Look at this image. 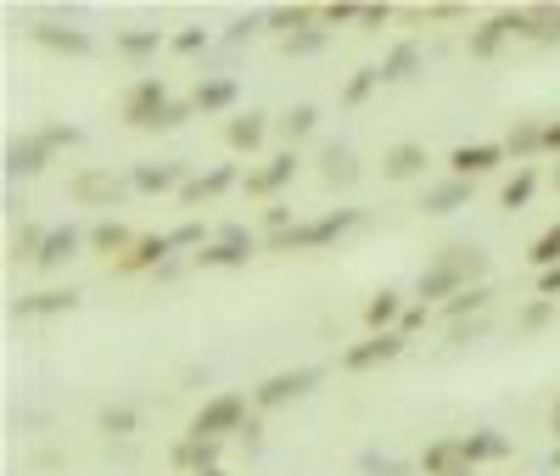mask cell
<instances>
[{
	"mask_svg": "<svg viewBox=\"0 0 560 476\" xmlns=\"http://www.w3.org/2000/svg\"><path fill=\"white\" fill-rule=\"evenodd\" d=\"M549 314H555V297H532L516 314V331H538V325H549Z\"/></svg>",
	"mask_w": 560,
	"mask_h": 476,
	"instance_id": "38",
	"label": "cell"
},
{
	"mask_svg": "<svg viewBox=\"0 0 560 476\" xmlns=\"http://www.w3.org/2000/svg\"><path fill=\"white\" fill-rule=\"evenodd\" d=\"M168 252H174V241H168V236H140L135 247H129L124 258L112 264V275H146V269H157V264H163Z\"/></svg>",
	"mask_w": 560,
	"mask_h": 476,
	"instance_id": "18",
	"label": "cell"
},
{
	"mask_svg": "<svg viewBox=\"0 0 560 476\" xmlns=\"http://www.w3.org/2000/svg\"><path fill=\"white\" fill-rule=\"evenodd\" d=\"M314 124H320V112H314V107L303 101V107H292V112H280V118H275V135L286 140V152H292L297 140L314 135Z\"/></svg>",
	"mask_w": 560,
	"mask_h": 476,
	"instance_id": "31",
	"label": "cell"
},
{
	"mask_svg": "<svg viewBox=\"0 0 560 476\" xmlns=\"http://www.w3.org/2000/svg\"><path fill=\"white\" fill-rule=\"evenodd\" d=\"M527 40H560V6H527Z\"/></svg>",
	"mask_w": 560,
	"mask_h": 476,
	"instance_id": "34",
	"label": "cell"
},
{
	"mask_svg": "<svg viewBox=\"0 0 560 476\" xmlns=\"http://www.w3.org/2000/svg\"><path fill=\"white\" fill-rule=\"evenodd\" d=\"M34 45H45V51H68V56H90V51H96L84 28H62V23H34Z\"/></svg>",
	"mask_w": 560,
	"mask_h": 476,
	"instance_id": "20",
	"label": "cell"
},
{
	"mask_svg": "<svg viewBox=\"0 0 560 476\" xmlns=\"http://www.w3.org/2000/svg\"><path fill=\"white\" fill-rule=\"evenodd\" d=\"M68 308H79V292H68V286H51V292L23 297L12 314H17V320H40V314H68Z\"/></svg>",
	"mask_w": 560,
	"mask_h": 476,
	"instance_id": "24",
	"label": "cell"
},
{
	"mask_svg": "<svg viewBox=\"0 0 560 476\" xmlns=\"http://www.w3.org/2000/svg\"><path fill=\"white\" fill-rule=\"evenodd\" d=\"M499 163H510L504 140H471V146H454V152H448V174H454V180H482V174H493Z\"/></svg>",
	"mask_w": 560,
	"mask_h": 476,
	"instance_id": "7",
	"label": "cell"
},
{
	"mask_svg": "<svg viewBox=\"0 0 560 476\" xmlns=\"http://www.w3.org/2000/svg\"><path fill=\"white\" fill-rule=\"evenodd\" d=\"M140 426V415L135 409H101V432H112V437H129Z\"/></svg>",
	"mask_w": 560,
	"mask_h": 476,
	"instance_id": "42",
	"label": "cell"
},
{
	"mask_svg": "<svg viewBox=\"0 0 560 476\" xmlns=\"http://www.w3.org/2000/svg\"><path fill=\"white\" fill-rule=\"evenodd\" d=\"M202 476H224V471H202Z\"/></svg>",
	"mask_w": 560,
	"mask_h": 476,
	"instance_id": "52",
	"label": "cell"
},
{
	"mask_svg": "<svg viewBox=\"0 0 560 476\" xmlns=\"http://www.w3.org/2000/svg\"><path fill=\"white\" fill-rule=\"evenodd\" d=\"M460 454H465V465H488V460H504V454H510V443H504L499 432H488V426H482V432H465L460 437Z\"/></svg>",
	"mask_w": 560,
	"mask_h": 476,
	"instance_id": "28",
	"label": "cell"
},
{
	"mask_svg": "<svg viewBox=\"0 0 560 476\" xmlns=\"http://www.w3.org/2000/svg\"><path fill=\"white\" fill-rule=\"evenodd\" d=\"M364 17V6H353V0H336V6H320V28L331 34L336 23H359Z\"/></svg>",
	"mask_w": 560,
	"mask_h": 476,
	"instance_id": "41",
	"label": "cell"
},
{
	"mask_svg": "<svg viewBox=\"0 0 560 476\" xmlns=\"http://www.w3.org/2000/svg\"><path fill=\"white\" fill-rule=\"evenodd\" d=\"M538 297H560V264L538 275Z\"/></svg>",
	"mask_w": 560,
	"mask_h": 476,
	"instance_id": "47",
	"label": "cell"
},
{
	"mask_svg": "<svg viewBox=\"0 0 560 476\" xmlns=\"http://www.w3.org/2000/svg\"><path fill=\"white\" fill-rule=\"evenodd\" d=\"M264 23L275 28L280 40H292V34H303V28L320 23V6H275V12H264Z\"/></svg>",
	"mask_w": 560,
	"mask_h": 476,
	"instance_id": "29",
	"label": "cell"
},
{
	"mask_svg": "<svg viewBox=\"0 0 560 476\" xmlns=\"http://www.w3.org/2000/svg\"><path fill=\"white\" fill-rule=\"evenodd\" d=\"M297 163H303L297 152H275V157H264L258 168H247V180H241V191H247L252 202H269V196H280L286 185L297 180Z\"/></svg>",
	"mask_w": 560,
	"mask_h": 476,
	"instance_id": "5",
	"label": "cell"
},
{
	"mask_svg": "<svg viewBox=\"0 0 560 476\" xmlns=\"http://www.w3.org/2000/svg\"><path fill=\"white\" fill-rule=\"evenodd\" d=\"M168 107H174V96H168V84L157 79V73H140L124 96H118V118H124L129 129H163Z\"/></svg>",
	"mask_w": 560,
	"mask_h": 476,
	"instance_id": "3",
	"label": "cell"
},
{
	"mask_svg": "<svg viewBox=\"0 0 560 476\" xmlns=\"http://www.w3.org/2000/svg\"><path fill=\"white\" fill-rule=\"evenodd\" d=\"M420 471L426 476H454V471H471L460 454V437H437V443H426V454H420Z\"/></svg>",
	"mask_w": 560,
	"mask_h": 476,
	"instance_id": "23",
	"label": "cell"
},
{
	"mask_svg": "<svg viewBox=\"0 0 560 476\" xmlns=\"http://www.w3.org/2000/svg\"><path fill=\"white\" fill-rule=\"evenodd\" d=\"M236 185V163H219V168H208V174H196V180H185V191H180V208H202V202H213V196H224Z\"/></svg>",
	"mask_w": 560,
	"mask_h": 476,
	"instance_id": "16",
	"label": "cell"
},
{
	"mask_svg": "<svg viewBox=\"0 0 560 476\" xmlns=\"http://www.w3.org/2000/svg\"><path fill=\"white\" fill-rule=\"evenodd\" d=\"M252 252H258V247H252L247 230H241V224H224L219 236H213L208 247L196 252V264H202V269H241Z\"/></svg>",
	"mask_w": 560,
	"mask_h": 476,
	"instance_id": "8",
	"label": "cell"
},
{
	"mask_svg": "<svg viewBox=\"0 0 560 476\" xmlns=\"http://www.w3.org/2000/svg\"><path fill=\"white\" fill-rule=\"evenodd\" d=\"M532 264H538V275H544V269H555L560 264V224H549L544 236L532 241V252H527Z\"/></svg>",
	"mask_w": 560,
	"mask_h": 476,
	"instance_id": "36",
	"label": "cell"
},
{
	"mask_svg": "<svg viewBox=\"0 0 560 476\" xmlns=\"http://www.w3.org/2000/svg\"><path fill=\"white\" fill-rule=\"evenodd\" d=\"M325 40H331L325 28H303V34H292V40H280V51H286V56H314Z\"/></svg>",
	"mask_w": 560,
	"mask_h": 476,
	"instance_id": "39",
	"label": "cell"
},
{
	"mask_svg": "<svg viewBox=\"0 0 560 476\" xmlns=\"http://www.w3.org/2000/svg\"><path fill=\"white\" fill-rule=\"evenodd\" d=\"M219 448L224 443H208V437H180L168 448V465L180 476H202V471H219Z\"/></svg>",
	"mask_w": 560,
	"mask_h": 476,
	"instance_id": "12",
	"label": "cell"
},
{
	"mask_svg": "<svg viewBox=\"0 0 560 476\" xmlns=\"http://www.w3.org/2000/svg\"><path fill=\"white\" fill-rule=\"evenodd\" d=\"M504 152L527 168V157L544 152V118H516V124H510V135H504Z\"/></svg>",
	"mask_w": 560,
	"mask_h": 476,
	"instance_id": "22",
	"label": "cell"
},
{
	"mask_svg": "<svg viewBox=\"0 0 560 476\" xmlns=\"http://www.w3.org/2000/svg\"><path fill=\"white\" fill-rule=\"evenodd\" d=\"M398 320H404V297L381 286V292L364 303V331H370V336H376V331H398Z\"/></svg>",
	"mask_w": 560,
	"mask_h": 476,
	"instance_id": "26",
	"label": "cell"
},
{
	"mask_svg": "<svg viewBox=\"0 0 560 476\" xmlns=\"http://www.w3.org/2000/svg\"><path fill=\"white\" fill-rule=\"evenodd\" d=\"M549 185H555V196H560V163H555V174H549Z\"/></svg>",
	"mask_w": 560,
	"mask_h": 476,
	"instance_id": "51",
	"label": "cell"
},
{
	"mask_svg": "<svg viewBox=\"0 0 560 476\" xmlns=\"http://www.w3.org/2000/svg\"><path fill=\"white\" fill-rule=\"evenodd\" d=\"M129 185H135V191H146V196H163V191L180 196L185 191V163H135Z\"/></svg>",
	"mask_w": 560,
	"mask_h": 476,
	"instance_id": "15",
	"label": "cell"
},
{
	"mask_svg": "<svg viewBox=\"0 0 560 476\" xmlns=\"http://www.w3.org/2000/svg\"><path fill=\"white\" fill-rule=\"evenodd\" d=\"M426 146L420 140H398V146H387L381 152V180H415V174H426Z\"/></svg>",
	"mask_w": 560,
	"mask_h": 476,
	"instance_id": "14",
	"label": "cell"
},
{
	"mask_svg": "<svg viewBox=\"0 0 560 476\" xmlns=\"http://www.w3.org/2000/svg\"><path fill=\"white\" fill-rule=\"evenodd\" d=\"M488 286H471V292H460L454 297V303H443V320H460V314H482V308H488Z\"/></svg>",
	"mask_w": 560,
	"mask_h": 476,
	"instance_id": "37",
	"label": "cell"
},
{
	"mask_svg": "<svg viewBox=\"0 0 560 476\" xmlns=\"http://www.w3.org/2000/svg\"><path fill=\"white\" fill-rule=\"evenodd\" d=\"M269 129H275V124H269L264 112H236V118H224V152L252 157L269 140Z\"/></svg>",
	"mask_w": 560,
	"mask_h": 476,
	"instance_id": "11",
	"label": "cell"
},
{
	"mask_svg": "<svg viewBox=\"0 0 560 476\" xmlns=\"http://www.w3.org/2000/svg\"><path fill=\"white\" fill-rule=\"evenodd\" d=\"M420 68V45L415 40H398L387 56H381V84H409Z\"/></svg>",
	"mask_w": 560,
	"mask_h": 476,
	"instance_id": "27",
	"label": "cell"
},
{
	"mask_svg": "<svg viewBox=\"0 0 560 476\" xmlns=\"http://www.w3.org/2000/svg\"><path fill=\"white\" fill-rule=\"evenodd\" d=\"M532 191H538V168H516V174H510V180H504L499 185V208H510V213H516V208H527V202H532Z\"/></svg>",
	"mask_w": 560,
	"mask_h": 476,
	"instance_id": "32",
	"label": "cell"
},
{
	"mask_svg": "<svg viewBox=\"0 0 560 476\" xmlns=\"http://www.w3.org/2000/svg\"><path fill=\"white\" fill-rule=\"evenodd\" d=\"M236 96H241V84L230 79V73H213V79H196L191 107L202 112V118H213V112H230V107H236Z\"/></svg>",
	"mask_w": 560,
	"mask_h": 476,
	"instance_id": "13",
	"label": "cell"
},
{
	"mask_svg": "<svg viewBox=\"0 0 560 476\" xmlns=\"http://www.w3.org/2000/svg\"><path fill=\"white\" fill-rule=\"evenodd\" d=\"M208 28H180V34H174V40H168V51L174 56H196V51H208Z\"/></svg>",
	"mask_w": 560,
	"mask_h": 476,
	"instance_id": "40",
	"label": "cell"
},
{
	"mask_svg": "<svg viewBox=\"0 0 560 476\" xmlns=\"http://www.w3.org/2000/svg\"><path fill=\"white\" fill-rule=\"evenodd\" d=\"M308 387H314V370H280V376L252 387V409H280V404H292V398H303Z\"/></svg>",
	"mask_w": 560,
	"mask_h": 476,
	"instance_id": "10",
	"label": "cell"
},
{
	"mask_svg": "<svg viewBox=\"0 0 560 476\" xmlns=\"http://www.w3.org/2000/svg\"><path fill=\"white\" fill-rule=\"evenodd\" d=\"M40 140H45V152H62V146L79 140V129H73V124H51V129H40Z\"/></svg>",
	"mask_w": 560,
	"mask_h": 476,
	"instance_id": "44",
	"label": "cell"
},
{
	"mask_svg": "<svg viewBox=\"0 0 560 476\" xmlns=\"http://www.w3.org/2000/svg\"><path fill=\"white\" fill-rule=\"evenodd\" d=\"M157 51H163V28H129V34H118V56H129V62L157 56Z\"/></svg>",
	"mask_w": 560,
	"mask_h": 476,
	"instance_id": "33",
	"label": "cell"
},
{
	"mask_svg": "<svg viewBox=\"0 0 560 476\" xmlns=\"http://www.w3.org/2000/svg\"><path fill=\"white\" fill-rule=\"evenodd\" d=\"M544 152L560 157V118H544Z\"/></svg>",
	"mask_w": 560,
	"mask_h": 476,
	"instance_id": "48",
	"label": "cell"
},
{
	"mask_svg": "<svg viewBox=\"0 0 560 476\" xmlns=\"http://www.w3.org/2000/svg\"><path fill=\"white\" fill-rule=\"evenodd\" d=\"M426 17V23H454V17H465V6H432V12H415Z\"/></svg>",
	"mask_w": 560,
	"mask_h": 476,
	"instance_id": "46",
	"label": "cell"
},
{
	"mask_svg": "<svg viewBox=\"0 0 560 476\" xmlns=\"http://www.w3.org/2000/svg\"><path fill=\"white\" fill-rule=\"evenodd\" d=\"M471 196H476V180H454V174H448L443 185H426L420 213H460V208H471Z\"/></svg>",
	"mask_w": 560,
	"mask_h": 476,
	"instance_id": "17",
	"label": "cell"
},
{
	"mask_svg": "<svg viewBox=\"0 0 560 476\" xmlns=\"http://www.w3.org/2000/svg\"><path fill=\"white\" fill-rule=\"evenodd\" d=\"M426 320H432V308H426V303L404 308V320H398V336H404V342H409V336H415V331H420V325H426Z\"/></svg>",
	"mask_w": 560,
	"mask_h": 476,
	"instance_id": "45",
	"label": "cell"
},
{
	"mask_svg": "<svg viewBox=\"0 0 560 476\" xmlns=\"http://www.w3.org/2000/svg\"><path fill=\"white\" fill-rule=\"evenodd\" d=\"M359 219H364L359 208H331L308 224H292L286 236H269V252H320V247H331V241H342L348 230H359Z\"/></svg>",
	"mask_w": 560,
	"mask_h": 476,
	"instance_id": "2",
	"label": "cell"
},
{
	"mask_svg": "<svg viewBox=\"0 0 560 476\" xmlns=\"http://www.w3.org/2000/svg\"><path fill=\"white\" fill-rule=\"evenodd\" d=\"M79 247H84L79 230H73V224H56V230H45V247H40V258H34V269H62L68 258H79Z\"/></svg>",
	"mask_w": 560,
	"mask_h": 476,
	"instance_id": "19",
	"label": "cell"
},
{
	"mask_svg": "<svg viewBox=\"0 0 560 476\" xmlns=\"http://www.w3.org/2000/svg\"><path fill=\"white\" fill-rule=\"evenodd\" d=\"M454 476H471V471H454Z\"/></svg>",
	"mask_w": 560,
	"mask_h": 476,
	"instance_id": "53",
	"label": "cell"
},
{
	"mask_svg": "<svg viewBox=\"0 0 560 476\" xmlns=\"http://www.w3.org/2000/svg\"><path fill=\"white\" fill-rule=\"evenodd\" d=\"M404 348H409V342L398 331H376V336H364V342H353V348L342 353V370L364 376V370H376V364H392Z\"/></svg>",
	"mask_w": 560,
	"mask_h": 476,
	"instance_id": "9",
	"label": "cell"
},
{
	"mask_svg": "<svg viewBox=\"0 0 560 476\" xmlns=\"http://www.w3.org/2000/svg\"><path fill=\"white\" fill-rule=\"evenodd\" d=\"M364 28H381V23H392V6H364V17H359Z\"/></svg>",
	"mask_w": 560,
	"mask_h": 476,
	"instance_id": "49",
	"label": "cell"
},
{
	"mask_svg": "<svg viewBox=\"0 0 560 476\" xmlns=\"http://www.w3.org/2000/svg\"><path fill=\"white\" fill-rule=\"evenodd\" d=\"M320 180L331 185V191H348V185L359 180V157H353L348 146H325L320 152Z\"/></svg>",
	"mask_w": 560,
	"mask_h": 476,
	"instance_id": "25",
	"label": "cell"
},
{
	"mask_svg": "<svg viewBox=\"0 0 560 476\" xmlns=\"http://www.w3.org/2000/svg\"><path fill=\"white\" fill-rule=\"evenodd\" d=\"M84 241H90V247H96L101 258H107V264H118V258H124V252L135 247L140 236L129 230V224H118V219H101V224H96V230H90Z\"/></svg>",
	"mask_w": 560,
	"mask_h": 476,
	"instance_id": "21",
	"label": "cell"
},
{
	"mask_svg": "<svg viewBox=\"0 0 560 476\" xmlns=\"http://www.w3.org/2000/svg\"><path fill=\"white\" fill-rule=\"evenodd\" d=\"M45 157H51V152H45L40 135H34V140H12V146H6V174H12V180H17V174H40Z\"/></svg>",
	"mask_w": 560,
	"mask_h": 476,
	"instance_id": "30",
	"label": "cell"
},
{
	"mask_svg": "<svg viewBox=\"0 0 560 476\" xmlns=\"http://www.w3.org/2000/svg\"><path fill=\"white\" fill-rule=\"evenodd\" d=\"M241 420H247V392H213L208 404L191 415L185 437H208V443H224L230 432H241Z\"/></svg>",
	"mask_w": 560,
	"mask_h": 476,
	"instance_id": "4",
	"label": "cell"
},
{
	"mask_svg": "<svg viewBox=\"0 0 560 476\" xmlns=\"http://www.w3.org/2000/svg\"><path fill=\"white\" fill-rule=\"evenodd\" d=\"M381 84V68H359L348 84H342V107H364L370 101V90Z\"/></svg>",
	"mask_w": 560,
	"mask_h": 476,
	"instance_id": "35",
	"label": "cell"
},
{
	"mask_svg": "<svg viewBox=\"0 0 560 476\" xmlns=\"http://www.w3.org/2000/svg\"><path fill=\"white\" fill-rule=\"evenodd\" d=\"M129 185L118 180V174H107V168H79V174H68V202H79V208H112V202H124Z\"/></svg>",
	"mask_w": 560,
	"mask_h": 476,
	"instance_id": "6",
	"label": "cell"
},
{
	"mask_svg": "<svg viewBox=\"0 0 560 476\" xmlns=\"http://www.w3.org/2000/svg\"><path fill=\"white\" fill-rule=\"evenodd\" d=\"M488 269V258L476 247H443L432 258V264L420 269V280H415V297L426 308H443V303H454L460 292H471V280Z\"/></svg>",
	"mask_w": 560,
	"mask_h": 476,
	"instance_id": "1",
	"label": "cell"
},
{
	"mask_svg": "<svg viewBox=\"0 0 560 476\" xmlns=\"http://www.w3.org/2000/svg\"><path fill=\"white\" fill-rule=\"evenodd\" d=\"M549 432H555V443H560V398H555V409H549Z\"/></svg>",
	"mask_w": 560,
	"mask_h": 476,
	"instance_id": "50",
	"label": "cell"
},
{
	"mask_svg": "<svg viewBox=\"0 0 560 476\" xmlns=\"http://www.w3.org/2000/svg\"><path fill=\"white\" fill-rule=\"evenodd\" d=\"M168 241H174V247H196V252H202L213 236H208V230H202V224H196V219H185L180 230H168Z\"/></svg>",
	"mask_w": 560,
	"mask_h": 476,
	"instance_id": "43",
	"label": "cell"
}]
</instances>
